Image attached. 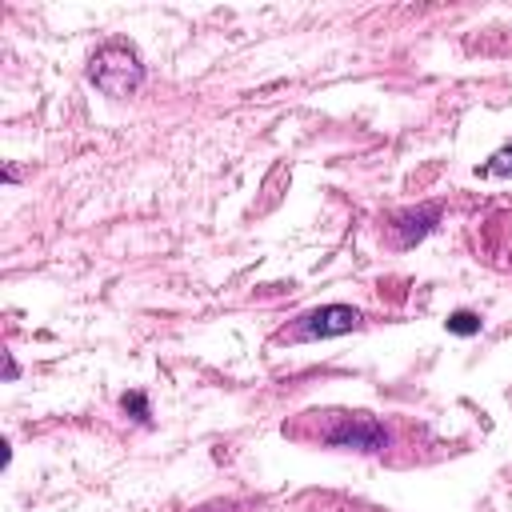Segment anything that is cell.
Segmentation results:
<instances>
[{
	"mask_svg": "<svg viewBox=\"0 0 512 512\" xmlns=\"http://www.w3.org/2000/svg\"><path fill=\"white\" fill-rule=\"evenodd\" d=\"M88 80L104 92V96H132L140 84H144V64H140V52L128 44V40H104L92 60H88Z\"/></svg>",
	"mask_w": 512,
	"mask_h": 512,
	"instance_id": "1",
	"label": "cell"
},
{
	"mask_svg": "<svg viewBox=\"0 0 512 512\" xmlns=\"http://www.w3.org/2000/svg\"><path fill=\"white\" fill-rule=\"evenodd\" d=\"M364 324V316H360V308H352V304H324V308H312V312H304L288 332H284V340H332V336H344V332H356Z\"/></svg>",
	"mask_w": 512,
	"mask_h": 512,
	"instance_id": "2",
	"label": "cell"
},
{
	"mask_svg": "<svg viewBox=\"0 0 512 512\" xmlns=\"http://www.w3.org/2000/svg\"><path fill=\"white\" fill-rule=\"evenodd\" d=\"M324 444L332 448H352V452H384L388 448V428L364 412H340L324 432H320Z\"/></svg>",
	"mask_w": 512,
	"mask_h": 512,
	"instance_id": "3",
	"label": "cell"
},
{
	"mask_svg": "<svg viewBox=\"0 0 512 512\" xmlns=\"http://www.w3.org/2000/svg\"><path fill=\"white\" fill-rule=\"evenodd\" d=\"M480 176H512V144H504L500 152H492V160L480 168Z\"/></svg>",
	"mask_w": 512,
	"mask_h": 512,
	"instance_id": "7",
	"label": "cell"
},
{
	"mask_svg": "<svg viewBox=\"0 0 512 512\" xmlns=\"http://www.w3.org/2000/svg\"><path fill=\"white\" fill-rule=\"evenodd\" d=\"M448 332L452 336H476L480 332V316L472 312V308H456V312H448Z\"/></svg>",
	"mask_w": 512,
	"mask_h": 512,
	"instance_id": "5",
	"label": "cell"
},
{
	"mask_svg": "<svg viewBox=\"0 0 512 512\" xmlns=\"http://www.w3.org/2000/svg\"><path fill=\"white\" fill-rule=\"evenodd\" d=\"M120 408H124L132 420H140V424H148V416H152V412H148V396H144V392H124V396H120Z\"/></svg>",
	"mask_w": 512,
	"mask_h": 512,
	"instance_id": "6",
	"label": "cell"
},
{
	"mask_svg": "<svg viewBox=\"0 0 512 512\" xmlns=\"http://www.w3.org/2000/svg\"><path fill=\"white\" fill-rule=\"evenodd\" d=\"M440 224V204H420V208H408L392 220V240L396 248H412L416 240H424L432 228Z\"/></svg>",
	"mask_w": 512,
	"mask_h": 512,
	"instance_id": "4",
	"label": "cell"
},
{
	"mask_svg": "<svg viewBox=\"0 0 512 512\" xmlns=\"http://www.w3.org/2000/svg\"><path fill=\"white\" fill-rule=\"evenodd\" d=\"M20 376V368H16V360L12 356H4V380H16Z\"/></svg>",
	"mask_w": 512,
	"mask_h": 512,
	"instance_id": "8",
	"label": "cell"
}]
</instances>
